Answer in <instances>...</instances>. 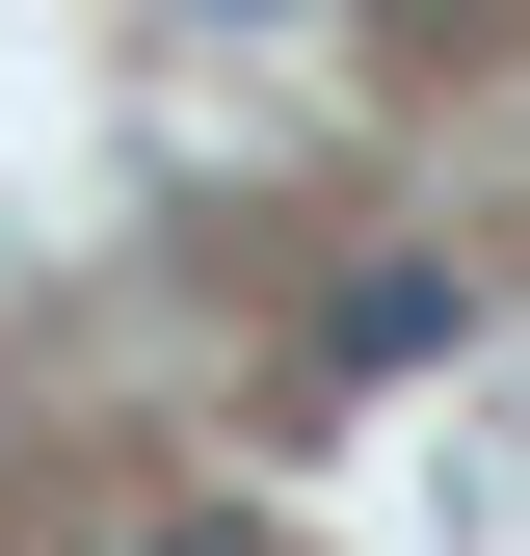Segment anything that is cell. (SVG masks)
I'll list each match as a JSON object with an SVG mask.
<instances>
[{
  "label": "cell",
  "mask_w": 530,
  "mask_h": 556,
  "mask_svg": "<svg viewBox=\"0 0 530 556\" xmlns=\"http://www.w3.org/2000/svg\"><path fill=\"white\" fill-rule=\"evenodd\" d=\"M318 344H345V371H425V344H451V265H371V292L318 318Z\"/></svg>",
  "instance_id": "6da1fadb"
},
{
  "label": "cell",
  "mask_w": 530,
  "mask_h": 556,
  "mask_svg": "<svg viewBox=\"0 0 530 556\" xmlns=\"http://www.w3.org/2000/svg\"><path fill=\"white\" fill-rule=\"evenodd\" d=\"M371 27H398V53H504V0H371Z\"/></svg>",
  "instance_id": "7a4b0ae2"
},
{
  "label": "cell",
  "mask_w": 530,
  "mask_h": 556,
  "mask_svg": "<svg viewBox=\"0 0 530 556\" xmlns=\"http://www.w3.org/2000/svg\"><path fill=\"white\" fill-rule=\"evenodd\" d=\"M132 556H265V530H213V504H186V530H132Z\"/></svg>",
  "instance_id": "3957f363"
}]
</instances>
